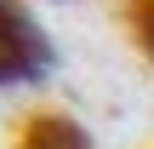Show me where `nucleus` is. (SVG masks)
<instances>
[{"label":"nucleus","instance_id":"obj_3","mask_svg":"<svg viewBox=\"0 0 154 149\" xmlns=\"http://www.w3.org/2000/svg\"><path fill=\"white\" fill-rule=\"evenodd\" d=\"M131 34H137V46L149 52V63H154V0H137L131 6Z\"/></svg>","mask_w":154,"mask_h":149},{"label":"nucleus","instance_id":"obj_2","mask_svg":"<svg viewBox=\"0 0 154 149\" xmlns=\"http://www.w3.org/2000/svg\"><path fill=\"white\" fill-rule=\"evenodd\" d=\"M23 149H91V144H86V132H80L74 121H63V115H34L29 132H23Z\"/></svg>","mask_w":154,"mask_h":149},{"label":"nucleus","instance_id":"obj_1","mask_svg":"<svg viewBox=\"0 0 154 149\" xmlns=\"http://www.w3.org/2000/svg\"><path fill=\"white\" fill-rule=\"evenodd\" d=\"M46 69H51V46H46L40 23L17 0H0V86L40 80Z\"/></svg>","mask_w":154,"mask_h":149}]
</instances>
